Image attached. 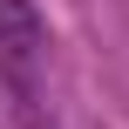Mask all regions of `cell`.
Returning <instances> with one entry per match:
<instances>
[{
	"label": "cell",
	"instance_id": "6da1fadb",
	"mask_svg": "<svg viewBox=\"0 0 129 129\" xmlns=\"http://www.w3.org/2000/svg\"><path fill=\"white\" fill-rule=\"evenodd\" d=\"M41 41H48V27H41L34 0H0V54L7 61H34Z\"/></svg>",
	"mask_w": 129,
	"mask_h": 129
}]
</instances>
